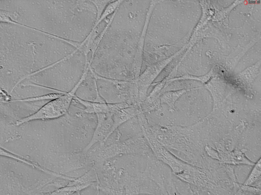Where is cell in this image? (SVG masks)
Here are the masks:
<instances>
[{"label": "cell", "instance_id": "ffe728a7", "mask_svg": "<svg viewBox=\"0 0 261 195\" xmlns=\"http://www.w3.org/2000/svg\"><path fill=\"white\" fill-rule=\"evenodd\" d=\"M92 1L95 5L97 10V22L100 17L106 6L111 1Z\"/></svg>", "mask_w": 261, "mask_h": 195}, {"label": "cell", "instance_id": "5bb4252c", "mask_svg": "<svg viewBox=\"0 0 261 195\" xmlns=\"http://www.w3.org/2000/svg\"><path fill=\"white\" fill-rule=\"evenodd\" d=\"M186 91L184 90L168 91L163 92L160 96L161 104L166 105L169 112H173L175 110V103Z\"/></svg>", "mask_w": 261, "mask_h": 195}, {"label": "cell", "instance_id": "7c38bea8", "mask_svg": "<svg viewBox=\"0 0 261 195\" xmlns=\"http://www.w3.org/2000/svg\"><path fill=\"white\" fill-rule=\"evenodd\" d=\"M141 111L138 108L129 107L112 113L113 121L112 133L121 124Z\"/></svg>", "mask_w": 261, "mask_h": 195}, {"label": "cell", "instance_id": "52a82bcc", "mask_svg": "<svg viewBox=\"0 0 261 195\" xmlns=\"http://www.w3.org/2000/svg\"><path fill=\"white\" fill-rule=\"evenodd\" d=\"M75 96L85 101L105 102L99 94L95 73L89 64L80 79Z\"/></svg>", "mask_w": 261, "mask_h": 195}, {"label": "cell", "instance_id": "2e32d148", "mask_svg": "<svg viewBox=\"0 0 261 195\" xmlns=\"http://www.w3.org/2000/svg\"><path fill=\"white\" fill-rule=\"evenodd\" d=\"M260 158L253 167L246 180L244 183V185L259 187V183H260L261 174Z\"/></svg>", "mask_w": 261, "mask_h": 195}, {"label": "cell", "instance_id": "7402d4cb", "mask_svg": "<svg viewBox=\"0 0 261 195\" xmlns=\"http://www.w3.org/2000/svg\"><path fill=\"white\" fill-rule=\"evenodd\" d=\"M243 172H244V171H243ZM242 173H241V174H242ZM244 173H243V174H244Z\"/></svg>", "mask_w": 261, "mask_h": 195}, {"label": "cell", "instance_id": "ac0fdd59", "mask_svg": "<svg viewBox=\"0 0 261 195\" xmlns=\"http://www.w3.org/2000/svg\"><path fill=\"white\" fill-rule=\"evenodd\" d=\"M124 1H111L107 4L102 14L96 24H98L112 15L120 6Z\"/></svg>", "mask_w": 261, "mask_h": 195}, {"label": "cell", "instance_id": "44dd1931", "mask_svg": "<svg viewBox=\"0 0 261 195\" xmlns=\"http://www.w3.org/2000/svg\"><path fill=\"white\" fill-rule=\"evenodd\" d=\"M91 168H81L70 171L64 175L73 178H77L84 175Z\"/></svg>", "mask_w": 261, "mask_h": 195}, {"label": "cell", "instance_id": "d6986e66", "mask_svg": "<svg viewBox=\"0 0 261 195\" xmlns=\"http://www.w3.org/2000/svg\"><path fill=\"white\" fill-rule=\"evenodd\" d=\"M66 93L53 92L46 95L41 96L27 98L22 100H19V101H30L42 100H52L58 98Z\"/></svg>", "mask_w": 261, "mask_h": 195}, {"label": "cell", "instance_id": "e0dca14e", "mask_svg": "<svg viewBox=\"0 0 261 195\" xmlns=\"http://www.w3.org/2000/svg\"><path fill=\"white\" fill-rule=\"evenodd\" d=\"M173 181L177 194H193L190 185L180 180L173 173Z\"/></svg>", "mask_w": 261, "mask_h": 195}, {"label": "cell", "instance_id": "9c48e42d", "mask_svg": "<svg viewBox=\"0 0 261 195\" xmlns=\"http://www.w3.org/2000/svg\"><path fill=\"white\" fill-rule=\"evenodd\" d=\"M163 69L162 64L157 62L146 67L135 80L138 89L141 102L147 98L149 90Z\"/></svg>", "mask_w": 261, "mask_h": 195}, {"label": "cell", "instance_id": "8fae6325", "mask_svg": "<svg viewBox=\"0 0 261 195\" xmlns=\"http://www.w3.org/2000/svg\"><path fill=\"white\" fill-rule=\"evenodd\" d=\"M203 84L197 81L185 79H178L167 82L160 93L168 91L189 89L202 86Z\"/></svg>", "mask_w": 261, "mask_h": 195}, {"label": "cell", "instance_id": "7a4b0ae2", "mask_svg": "<svg viewBox=\"0 0 261 195\" xmlns=\"http://www.w3.org/2000/svg\"><path fill=\"white\" fill-rule=\"evenodd\" d=\"M130 47L129 45L114 46L105 39L101 45L96 65L101 70L118 75L131 73Z\"/></svg>", "mask_w": 261, "mask_h": 195}, {"label": "cell", "instance_id": "5b68a950", "mask_svg": "<svg viewBox=\"0 0 261 195\" xmlns=\"http://www.w3.org/2000/svg\"><path fill=\"white\" fill-rule=\"evenodd\" d=\"M95 76L99 94L106 103H128L136 89L134 81L108 78L95 73Z\"/></svg>", "mask_w": 261, "mask_h": 195}, {"label": "cell", "instance_id": "277c9868", "mask_svg": "<svg viewBox=\"0 0 261 195\" xmlns=\"http://www.w3.org/2000/svg\"><path fill=\"white\" fill-rule=\"evenodd\" d=\"M204 89L202 86L186 90L177 101L173 113L175 125L188 126L201 120L202 97Z\"/></svg>", "mask_w": 261, "mask_h": 195}, {"label": "cell", "instance_id": "4fadbf2b", "mask_svg": "<svg viewBox=\"0 0 261 195\" xmlns=\"http://www.w3.org/2000/svg\"><path fill=\"white\" fill-rule=\"evenodd\" d=\"M74 98L83 106V112L88 113L97 114L110 112L108 104L106 103L90 102L81 100L75 96Z\"/></svg>", "mask_w": 261, "mask_h": 195}, {"label": "cell", "instance_id": "9a60e30c", "mask_svg": "<svg viewBox=\"0 0 261 195\" xmlns=\"http://www.w3.org/2000/svg\"><path fill=\"white\" fill-rule=\"evenodd\" d=\"M161 95L148 96L141 104L142 111L144 113H148L159 109L161 106L160 102Z\"/></svg>", "mask_w": 261, "mask_h": 195}, {"label": "cell", "instance_id": "3957f363", "mask_svg": "<svg viewBox=\"0 0 261 195\" xmlns=\"http://www.w3.org/2000/svg\"><path fill=\"white\" fill-rule=\"evenodd\" d=\"M59 118L60 136L63 139L67 152H72L80 148L89 139L92 128L84 117L68 112Z\"/></svg>", "mask_w": 261, "mask_h": 195}, {"label": "cell", "instance_id": "6da1fadb", "mask_svg": "<svg viewBox=\"0 0 261 195\" xmlns=\"http://www.w3.org/2000/svg\"><path fill=\"white\" fill-rule=\"evenodd\" d=\"M97 12L91 1H57L53 35L81 43L88 36L96 22Z\"/></svg>", "mask_w": 261, "mask_h": 195}, {"label": "cell", "instance_id": "ba28073f", "mask_svg": "<svg viewBox=\"0 0 261 195\" xmlns=\"http://www.w3.org/2000/svg\"><path fill=\"white\" fill-rule=\"evenodd\" d=\"M96 115L97 124L90 142L83 150L84 152L95 144L105 142L112 133L113 124L112 113L110 112Z\"/></svg>", "mask_w": 261, "mask_h": 195}, {"label": "cell", "instance_id": "8992f818", "mask_svg": "<svg viewBox=\"0 0 261 195\" xmlns=\"http://www.w3.org/2000/svg\"><path fill=\"white\" fill-rule=\"evenodd\" d=\"M75 92L71 91L60 97L51 100L36 112L24 118L25 123L35 120H53L59 118L68 112Z\"/></svg>", "mask_w": 261, "mask_h": 195}, {"label": "cell", "instance_id": "30bf717a", "mask_svg": "<svg viewBox=\"0 0 261 195\" xmlns=\"http://www.w3.org/2000/svg\"><path fill=\"white\" fill-rule=\"evenodd\" d=\"M117 129L121 136V141L143 135L137 115L124 123Z\"/></svg>", "mask_w": 261, "mask_h": 195}]
</instances>
